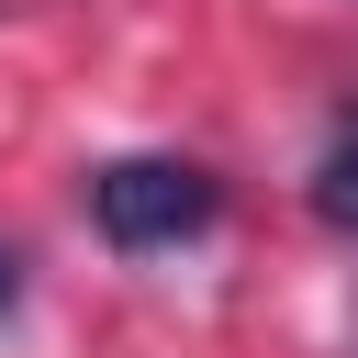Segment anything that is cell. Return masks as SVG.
Instances as JSON below:
<instances>
[{"instance_id": "cell-3", "label": "cell", "mask_w": 358, "mask_h": 358, "mask_svg": "<svg viewBox=\"0 0 358 358\" xmlns=\"http://www.w3.org/2000/svg\"><path fill=\"white\" fill-rule=\"evenodd\" d=\"M11 302H22V257L0 246V313H11Z\"/></svg>"}, {"instance_id": "cell-1", "label": "cell", "mask_w": 358, "mask_h": 358, "mask_svg": "<svg viewBox=\"0 0 358 358\" xmlns=\"http://www.w3.org/2000/svg\"><path fill=\"white\" fill-rule=\"evenodd\" d=\"M213 213H224V190H213V168H190V157H112V168H90V224H101L123 257L190 246Z\"/></svg>"}, {"instance_id": "cell-2", "label": "cell", "mask_w": 358, "mask_h": 358, "mask_svg": "<svg viewBox=\"0 0 358 358\" xmlns=\"http://www.w3.org/2000/svg\"><path fill=\"white\" fill-rule=\"evenodd\" d=\"M313 224L358 235V112L324 123V157H313Z\"/></svg>"}]
</instances>
